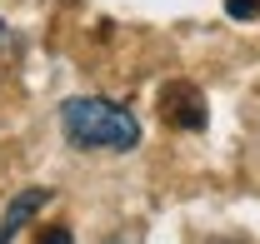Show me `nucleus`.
<instances>
[{"label": "nucleus", "instance_id": "3", "mask_svg": "<svg viewBox=\"0 0 260 244\" xmlns=\"http://www.w3.org/2000/svg\"><path fill=\"white\" fill-rule=\"evenodd\" d=\"M45 205H50V189H40V184L20 189V194L5 205V214H0V244H15V234H20V229H25Z\"/></svg>", "mask_w": 260, "mask_h": 244}, {"label": "nucleus", "instance_id": "6", "mask_svg": "<svg viewBox=\"0 0 260 244\" xmlns=\"http://www.w3.org/2000/svg\"><path fill=\"white\" fill-rule=\"evenodd\" d=\"M210 244H250V239H210Z\"/></svg>", "mask_w": 260, "mask_h": 244}, {"label": "nucleus", "instance_id": "5", "mask_svg": "<svg viewBox=\"0 0 260 244\" xmlns=\"http://www.w3.org/2000/svg\"><path fill=\"white\" fill-rule=\"evenodd\" d=\"M35 244H75V234L65 229V224H50V229H40V239Z\"/></svg>", "mask_w": 260, "mask_h": 244}, {"label": "nucleus", "instance_id": "4", "mask_svg": "<svg viewBox=\"0 0 260 244\" xmlns=\"http://www.w3.org/2000/svg\"><path fill=\"white\" fill-rule=\"evenodd\" d=\"M225 10L235 15V20H255V15H260V0H225Z\"/></svg>", "mask_w": 260, "mask_h": 244}, {"label": "nucleus", "instance_id": "1", "mask_svg": "<svg viewBox=\"0 0 260 244\" xmlns=\"http://www.w3.org/2000/svg\"><path fill=\"white\" fill-rule=\"evenodd\" d=\"M60 135L70 150H100V154H125L140 145V120L125 105L105 95H75L60 105Z\"/></svg>", "mask_w": 260, "mask_h": 244}, {"label": "nucleus", "instance_id": "2", "mask_svg": "<svg viewBox=\"0 0 260 244\" xmlns=\"http://www.w3.org/2000/svg\"><path fill=\"white\" fill-rule=\"evenodd\" d=\"M160 110H165V120L180 125V130H205V95L195 85H185V80L160 90Z\"/></svg>", "mask_w": 260, "mask_h": 244}]
</instances>
